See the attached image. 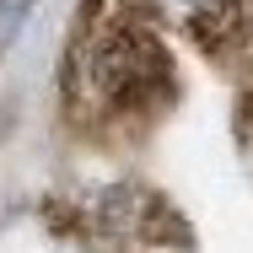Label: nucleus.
<instances>
[{"instance_id":"nucleus-2","label":"nucleus","mask_w":253,"mask_h":253,"mask_svg":"<svg viewBox=\"0 0 253 253\" xmlns=\"http://www.w3.org/2000/svg\"><path fill=\"white\" fill-rule=\"evenodd\" d=\"M33 11H38V0H0V54H11L16 43H22Z\"/></svg>"},{"instance_id":"nucleus-1","label":"nucleus","mask_w":253,"mask_h":253,"mask_svg":"<svg viewBox=\"0 0 253 253\" xmlns=\"http://www.w3.org/2000/svg\"><path fill=\"white\" fill-rule=\"evenodd\" d=\"M59 97L76 129L86 135H129L135 124L162 119L178 97L172 49L151 0H86L70 49Z\"/></svg>"}]
</instances>
